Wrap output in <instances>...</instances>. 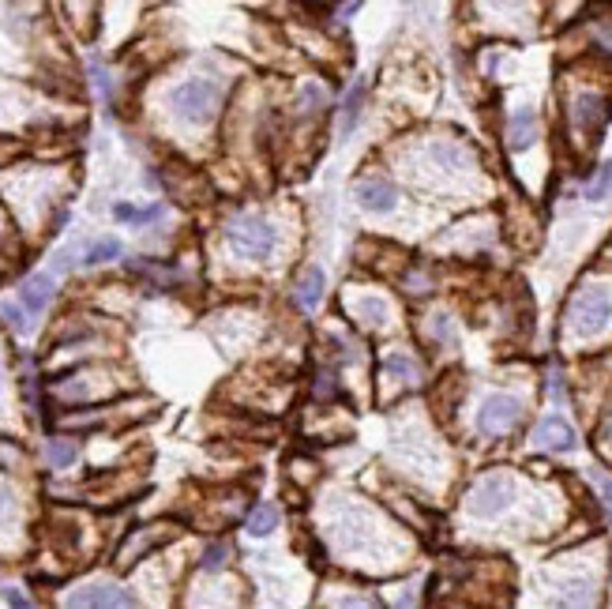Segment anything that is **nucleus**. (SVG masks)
I'll list each match as a JSON object with an SVG mask.
<instances>
[{
    "instance_id": "obj_5",
    "label": "nucleus",
    "mask_w": 612,
    "mask_h": 609,
    "mask_svg": "<svg viewBox=\"0 0 612 609\" xmlns=\"http://www.w3.org/2000/svg\"><path fill=\"white\" fill-rule=\"evenodd\" d=\"M612 324V294L605 286H579L567 301L564 328L575 339H594Z\"/></svg>"
},
{
    "instance_id": "obj_7",
    "label": "nucleus",
    "mask_w": 612,
    "mask_h": 609,
    "mask_svg": "<svg viewBox=\"0 0 612 609\" xmlns=\"http://www.w3.org/2000/svg\"><path fill=\"white\" fill-rule=\"evenodd\" d=\"M421 380H425L421 358L410 354V350H391V354H383L380 365H376V399H380V403L406 399L410 391L421 388Z\"/></svg>"
},
{
    "instance_id": "obj_16",
    "label": "nucleus",
    "mask_w": 612,
    "mask_h": 609,
    "mask_svg": "<svg viewBox=\"0 0 612 609\" xmlns=\"http://www.w3.org/2000/svg\"><path fill=\"white\" fill-rule=\"evenodd\" d=\"M166 538H173V527H169V523H151V527H139V531H132L128 538H124L121 553H117V564H121V568L136 564L139 557H147L151 549L162 546Z\"/></svg>"
},
{
    "instance_id": "obj_24",
    "label": "nucleus",
    "mask_w": 612,
    "mask_h": 609,
    "mask_svg": "<svg viewBox=\"0 0 612 609\" xmlns=\"http://www.w3.org/2000/svg\"><path fill=\"white\" fill-rule=\"evenodd\" d=\"M417 331H421L425 346H432V350H451V346H455V324H451V316L447 313L421 316Z\"/></svg>"
},
{
    "instance_id": "obj_28",
    "label": "nucleus",
    "mask_w": 612,
    "mask_h": 609,
    "mask_svg": "<svg viewBox=\"0 0 612 609\" xmlns=\"http://www.w3.org/2000/svg\"><path fill=\"white\" fill-rule=\"evenodd\" d=\"M113 260H121V241L117 237H98L91 241L87 249H83V267H102V264H113Z\"/></svg>"
},
{
    "instance_id": "obj_13",
    "label": "nucleus",
    "mask_w": 612,
    "mask_h": 609,
    "mask_svg": "<svg viewBox=\"0 0 612 609\" xmlns=\"http://www.w3.org/2000/svg\"><path fill=\"white\" fill-rule=\"evenodd\" d=\"M286 34H290L293 46L301 49V53H308L312 61H323V64L342 61V42H338L323 23H316V19H312V23H308V19H297V23L286 27Z\"/></svg>"
},
{
    "instance_id": "obj_30",
    "label": "nucleus",
    "mask_w": 612,
    "mask_h": 609,
    "mask_svg": "<svg viewBox=\"0 0 612 609\" xmlns=\"http://www.w3.org/2000/svg\"><path fill=\"white\" fill-rule=\"evenodd\" d=\"M286 470H290L293 482L305 485V489H308V485L320 482V459H312V455H293L290 467H286Z\"/></svg>"
},
{
    "instance_id": "obj_31",
    "label": "nucleus",
    "mask_w": 612,
    "mask_h": 609,
    "mask_svg": "<svg viewBox=\"0 0 612 609\" xmlns=\"http://www.w3.org/2000/svg\"><path fill=\"white\" fill-rule=\"evenodd\" d=\"M233 557L230 542H211V546L199 553V572H222Z\"/></svg>"
},
{
    "instance_id": "obj_2",
    "label": "nucleus",
    "mask_w": 612,
    "mask_h": 609,
    "mask_svg": "<svg viewBox=\"0 0 612 609\" xmlns=\"http://www.w3.org/2000/svg\"><path fill=\"white\" fill-rule=\"evenodd\" d=\"M222 237L237 260L245 264H267L275 260L278 245H282V226L263 211H237L226 219Z\"/></svg>"
},
{
    "instance_id": "obj_12",
    "label": "nucleus",
    "mask_w": 612,
    "mask_h": 609,
    "mask_svg": "<svg viewBox=\"0 0 612 609\" xmlns=\"http://www.w3.org/2000/svg\"><path fill=\"white\" fill-rule=\"evenodd\" d=\"M522 422V403L515 399V395H504V391H496V395H489L485 403L477 406V433L481 437H507V433H515Z\"/></svg>"
},
{
    "instance_id": "obj_20",
    "label": "nucleus",
    "mask_w": 612,
    "mask_h": 609,
    "mask_svg": "<svg viewBox=\"0 0 612 609\" xmlns=\"http://www.w3.org/2000/svg\"><path fill=\"white\" fill-rule=\"evenodd\" d=\"M365 102H368V83L365 79H353L342 102H338V136H350L353 128L361 125V113H365Z\"/></svg>"
},
{
    "instance_id": "obj_29",
    "label": "nucleus",
    "mask_w": 612,
    "mask_h": 609,
    "mask_svg": "<svg viewBox=\"0 0 612 609\" xmlns=\"http://www.w3.org/2000/svg\"><path fill=\"white\" fill-rule=\"evenodd\" d=\"M79 459V444L72 437H49L46 440V463L53 470H68Z\"/></svg>"
},
{
    "instance_id": "obj_19",
    "label": "nucleus",
    "mask_w": 612,
    "mask_h": 609,
    "mask_svg": "<svg viewBox=\"0 0 612 609\" xmlns=\"http://www.w3.org/2000/svg\"><path fill=\"white\" fill-rule=\"evenodd\" d=\"M327 106H331V91H327L323 79H305V83L297 87V94H293V113H297L301 121H312V125L327 113Z\"/></svg>"
},
{
    "instance_id": "obj_17",
    "label": "nucleus",
    "mask_w": 612,
    "mask_h": 609,
    "mask_svg": "<svg viewBox=\"0 0 612 609\" xmlns=\"http://www.w3.org/2000/svg\"><path fill=\"white\" fill-rule=\"evenodd\" d=\"M530 444H534L537 452H552V455H564L575 448V429L564 422V418H541L534 425V433H530Z\"/></svg>"
},
{
    "instance_id": "obj_34",
    "label": "nucleus",
    "mask_w": 612,
    "mask_h": 609,
    "mask_svg": "<svg viewBox=\"0 0 612 609\" xmlns=\"http://www.w3.org/2000/svg\"><path fill=\"white\" fill-rule=\"evenodd\" d=\"M27 316H31V313L23 309V301H4V305H0V320H4L12 331H19V335L31 328V324H27Z\"/></svg>"
},
{
    "instance_id": "obj_8",
    "label": "nucleus",
    "mask_w": 612,
    "mask_h": 609,
    "mask_svg": "<svg viewBox=\"0 0 612 609\" xmlns=\"http://www.w3.org/2000/svg\"><path fill=\"white\" fill-rule=\"evenodd\" d=\"M346 316H350L357 328L365 331H387L395 328V301L383 294L380 286H346Z\"/></svg>"
},
{
    "instance_id": "obj_36",
    "label": "nucleus",
    "mask_w": 612,
    "mask_h": 609,
    "mask_svg": "<svg viewBox=\"0 0 612 609\" xmlns=\"http://www.w3.org/2000/svg\"><path fill=\"white\" fill-rule=\"evenodd\" d=\"M594 482H597V489H601L605 508H609V516H612V478H609V474H594Z\"/></svg>"
},
{
    "instance_id": "obj_25",
    "label": "nucleus",
    "mask_w": 612,
    "mask_h": 609,
    "mask_svg": "<svg viewBox=\"0 0 612 609\" xmlns=\"http://www.w3.org/2000/svg\"><path fill=\"white\" fill-rule=\"evenodd\" d=\"M398 282H402L406 294H414V297H425L436 290V275H432V267L414 264V260H406V267L398 271Z\"/></svg>"
},
{
    "instance_id": "obj_27",
    "label": "nucleus",
    "mask_w": 612,
    "mask_h": 609,
    "mask_svg": "<svg viewBox=\"0 0 612 609\" xmlns=\"http://www.w3.org/2000/svg\"><path fill=\"white\" fill-rule=\"evenodd\" d=\"M113 215L121 222H132V226H151V222H158L162 215H166V203L158 200V203H151V207H136V203H117L113 207Z\"/></svg>"
},
{
    "instance_id": "obj_6",
    "label": "nucleus",
    "mask_w": 612,
    "mask_h": 609,
    "mask_svg": "<svg viewBox=\"0 0 612 609\" xmlns=\"http://www.w3.org/2000/svg\"><path fill=\"white\" fill-rule=\"evenodd\" d=\"M515 497H519V482H515L507 470H489V474H481V478L466 489L462 508H466V516H474V519H500L504 512H511Z\"/></svg>"
},
{
    "instance_id": "obj_18",
    "label": "nucleus",
    "mask_w": 612,
    "mask_h": 609,
    "mask_svg": "<svg viewBox=\"0 0 612 609\" xmlns=\"http://www.w3.org/2000/svg\"><path fill=\"white\" fill-rule=\"evenodd\" d=\"M323 294H327V275H323V267H305L290 286L293 309H301V313H316L323 305Z\"/></svg>"
},
{
    "instance_id": "obj_37",
    "label": "nucleus",
    "mask_w": 612,
    "mask_h": 609,
    "mask_svg": "<svg viewBox=\"0 0 612 609\" xmlns=\"http://www.w3.org/2000/svg\"><path fill=\"white\" fill-rule=\"evenodd\" d=\"M8 512H12V493H8V485H0V523L8 519Z\"/></svg>"
},
{
    "instance_id": "obj_4",
    "label": "nucleus",
    "mask_w": 612,
    "mask_h": 609,
    "mask_svg": "<svg viewBox=\"0 0 612 609\" xmlns=\"http://www.w3.org/2000/svg\"><path fill=\"white\" fill-rule=\"evenodd\" d=\"M226 102V87L211 76H188L169 91L166 106L184 128H211Z\"/></svg>"
},
{
    "instance_id": "obj_3",
    "label": "nucleus",
    "mask_w": 612,
    "mask_h": 609,
    "mask_svg": "<svg viewBox=\"0 0 612 609\" xmlns=\"http://www.w3.org/2000/svg\"><path fill=\"white\" fill-rule=\"evenodd\" d=\"M410 166L406 177L414 173L417 181H459L466 173H474V151L455 136H429L410 147Z\"/></svg>"
},
{
    "instance_id": "obj_33",
    "label": "nucleus",
    "mask_w": 612,
    "mask_h": 609,
    "mask_svg": "<svg viewBox=\"0 0 612 609\" xmlns=\"http://www.w3.org/2000/svg\"><path fill=\"white\" fill-rule=\"evenodd\" d=\"M64 8L79 31H91L94 16H98V0H64Z\"/></svg>"
},
{
    "instance_id": "obj_26",
    "label": "nucleus",
    "mask_w": 612,
    "mask_h": 609,
    "mask_svg": "<svg viewBox=\"0 0 612 609\" xmlns=\"http://www.w3.org/2000/svg\"><path fill=\"white\" fill-rule=\"evenodd\" d=\"M278 508L275 504H267V500H260V504H252L245 516V531L252 534V538H267V534L278 531Z\"/></svg>"
},
{
    "instance_id": "obj_35",
    "label": "nucleus",
    "mask_w": 612,
    "mask_h": 609,
    "mask_svg": "<svg viewBox=\"0 0 612 609\" xmlns=\"http://www.w3.org/2000/svg\"><path fill=\"white\" fill-rule=\"evenodd\" d=\"M361 4H365V0H338L335 19H353L357 12H361Z\"/></svg>"
},
{
    "instance_id": "obj_9",
    "label": "nucleus",
    "mask_w": 612,
    "mask_h": 609,
    "mask_svg": "<svg viewBox=\"0 0 612 609\" xmlns=\"http://www.w3.org/2000/svg\"><path fill=\"white\" fill-rule=\"evenodd\" d=\"M474 16L485 27L507 34H526L537 27L541 0H474Z\"/></svg>"
},
{
    "instance_id": "obj_14",
    "label": "nucleus",
    "mask_w": 612,
    "mask_h": 609,
    "mask_svg": "<svg viewBox=\"0 0 612 609\" xmlns=\"http://www.w3.org/2000/svg\"><path fill=\"white\" fill-rule=\"evenodd\" d=\"M353 200L365 207L368 215H391L398 207V188L391 177H383V173H365V177H357V185H353Z\"/></svg>"
},
{
    "instance_id": "obj_22",
    "label": "nucleus",
    "mask_w": 612,
    "mask_h": 609,
    "mask_svg": "<svg viewBox=\"0 0 612 609\" xmlns=\"http://www.w3.org/2000/svg\"><path fill=\"white\" fill-rule=\"evenodd\" d=\"M579 31L586 34V42L590 49L597 53H609L612 57V12L609 8H594V12H586L579 23Z\"/></svg>"
},
{
    "instance_id": "obj_1",
    "label": "nucleus",
    "mask_w": 612,
    "mask_h": 609,
    "mask_svg": "<svg viewBox=\"0 0 612 609\" xmlns=\"http://www.w3.org/2000/svg\"><path fill=\"white\" fill-rule=\"evenodd\" d=\"M323 538L338 557V564H350L357 572L391 576L395 568L406 564V553H414V542L402 538V527L361 497H338L331 504Z\"/></svg>"
},
{
    "instance_id": "obj_38",
    "label": "nucleus",
    "mask_w": 612,
    "mask_h": 609,
    "mask_svg": "<svg viewBox=\"0 0 612 609\" xmlns=\"http://www.w3.org/2000/svg\"><path fill=\"white\" fill-rule=\"evenodd\" d=\"M549 391H552V395H564V376L552 373V376H549Z\"/></svg>"
},
{
    "instance_id": "obj_39",
    "label": "nucleus",
    "mask_w": 612,
    "mask_h": 609,
    "mask_svg": "<svg viewBox=\"0 0 612 609\" xmlns=\"http://www.w3.org/2000/svg\"><path fill=\"white\" fill-rule=\"evenodd\" d=\"M4 598H8V602H12V606H27V598H23V594H19V591H12V587H8V591H4Z\"/></svg>"
},
{
    "instance_id": "obj_32",
    "label": "nucleus",
    "mask_w": 612,
    "mask_h": 609,
    "mask_svg": "<svg viewBox=\"0 0 612 609\" xmlns=\"http://www.w3.org/2000/svg\"><path fill=\"white\" fill-rule=\"evenodd\" d=\"M582 196H586L590 203L609 200V196H612V162H605V166H601V170L586 181V192H582Z\"/></svg>"
},
{
    "instance_id": "obj_40",
    "label": "nucleus",
    "mask_w": 612,
    "mask_h": 609,
    "mask_svg": "<svg viewBox=\"0 0 612 609\" xmlns=\"http://www.w3.org/2000/svg\"><path fill=\"white\" fill-rule=\"evenodd\" d=\"M4 384H8V373H4V354H0V391H4Z\"/></svg>"
},
{
    "instance_id": "obj_11",
    "label": "nucleus",
    "mask_w": 612,
    "mask_h": 609,
    "mask_svg": "<svg viewBox=\"0 0 612 609\" xmlns=\"http://www.w3.org/2000/svg\"><path fill=\"white\" fill-rule=\"evenodd\" d=\"M113 391H117V380L106 369H79V373L64 376V380H53V399H61L68 406L102 403Z\"/></svg>"
},
{
    "instance_id": "obj_10",
    "label": "nucleus",
    "mask_w": 612,
    "mask_h": 609,
    "mask_svg": "<svg viewBox=\"0 0 612 609\" xmlns=\"http://www.w3.org/2000/svg\"><path fill=\"white\" fill-rule=\"evenodd\" d=\"M609 113H612V106L601 91L579 87V91L567 94V128H571L579 140L594 143V136L605 128V121H609Z\"/></svg>"
},
{
    "instance_id": "obj_23",
    "label": "nucleus",
    "mask_w": 612,
    "mask_h": 609,
    "mask_svg": "<svg viewBox=\"0 0 612 609\" xmlns=\"http://www.w3.org/2000/svg\"><path fill=\"white\" fill-rule=\"evenodd\" d=\"M537 113L534 110H519L507 117V128H504V140H507V151H526L534 147L537 140Z\"/></svg>"
},
{
    "instance_id": "obj_15",
    "label": "nucleus",
    "mask_w": 612,
    "mask_h": 609,
    "mask_svg": "<svg viewBox=\"0 0 612 609\" xmlns=\"http://www.w3.org/2000/svg\"><path fill=\"white\" fill-rule=\"evenodd\" d=\"M68 606H94V609H124L136 606V598L124 591L121 583H109V579H94V583H83L76 591L64 598Z\"/></svg>"
},
{
    "instance_id": "obj_21",
    "label": "nucleus",
    "mask_w": 612,
    "mask_h": 609,
    "mask_svg": "<svg viewBox=\"0 0 612 609\" xmlns=\"http://www.w3.org/2000/svg\"><path fill=\"white\" fill-rule=\"evenodd\" d=\"M53 294H57V279H53L49 271H38V275H31V279L19 286V301H23V309L31 316L46 313Z\"/></svg>"
}]
</instances>
